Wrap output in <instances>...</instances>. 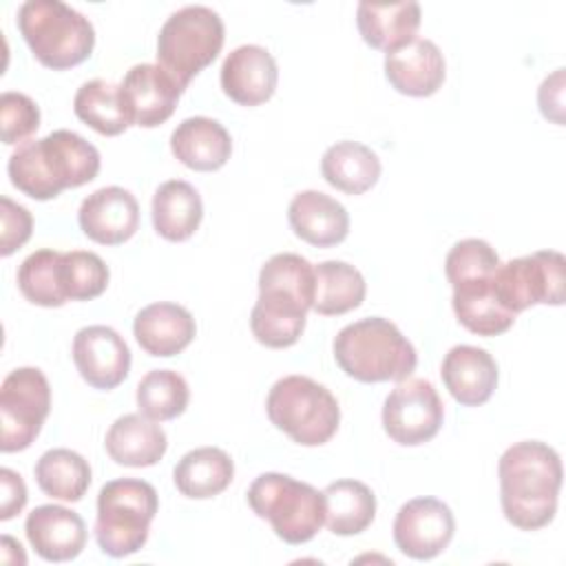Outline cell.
Returning a JSON list of instances; mask_svg holds the SVG:
<instances>
[{
	"label": "cell",
	"instance_id": "cell-7",
	"mask_svg": "<svg viewBox=\"0 0 566 566\" xmlns=\"http://www.w3.org/2000/svg\"><path fill=\"white\" fill-rule=\"evenodd\" d=\"M265 411L276 429L303 447L329 442L340 422V407L332 391L298 374L283 376L272 385Z\"/></svg>",
	"mask_w": 566,
	"mask_h": 566
},
{
	"label": "cell",
	"instance_id": "cell-41",
	"mask_svg": "<svg viewBox=\"0 0 566 566\" xmlns=\"http://www.w3.org/2000/svg\"><path fill=\"white\" fill-rule=\"evenodd\" d=\"M0 482H2L0 520H11L27 504V497H29L27 495V486H24V480L20 478V473H15V471H11L7 467L0 471Z\"/></svg>",
	"mask_w": 566,
	"mask_h": 566
},
{
	"label": "cell",
	"instance_id": "cell-16",
	"mask_svg": "<svg viewBox=\"0 0 566 566\" xmlns=\"http://www.w3.org/2000/svg\"><path fill=\"white\" fill-rule=\"evenodd\" d=\"M77 221L91 241L102 245H119L139 228V203L130 190L104 186L82 201Z\"/></svg>",
	"mask_w": 566,
	"mask_h": 566
},
{
	"label": "cell",
	"instance_id": "cell-34",
	"mask_svg": "<svg viewBox=\"0 0 566 566\" xmlns=\"http://www.w3.org/2000/svg\"><path fill=\"white\" fill-rule=\"evenodd\" d=\"M22 296L40 307H62L69 298L62 285V252L42 248L31 252L18 268Z\"/></svg>",
	"mask_w": 566,
	"mask_h": 566
},
{
	"label": "cell",
	"instance_id": "cell-22",
	"mask_svg": "<svg viewBox=\"0 0 566 566\" xmlns=\"http://www.w3.org/2000/svg\"><path fill=\"white\" fill-rule=\"evenodd\" d=\"M133 334L146 354L168 358L184 352L192 343L197 325L184 305L159 301L137 312Z\"/></svg>",
	"mask_w": 566,
	"mask_h": 566
},
{
	"label": "cell",
	"instance_id": "cell-29",
	"mask_svg": "<svg viewBox=\"0 0 566 566\" xmlns=\"http://www.w3.org/2000/svg\"><path fill=\"white\" fill-rule=\"evenodd\" d=\"M451 305L460 325L478 336L504 334L515 323V314L506 312L493 292V276L453 285Z\"/></svg>",
	"mask_w": 566,
	"mask_h": 566
},
{
	"label": "cell",
	"instance_id": "cell-11",
	"mask_svg": "<svg viewBox=\"0 0 566 566\" xmlns=\"http://www.w3.org/2000/svg\"><path fill=\"white\" fill-rule=\"evenodd\" d=\"M51 411V387L38 367L13 369L0 387V449L24 451L33 444Z\"/></svg>",
	"mask_w": 566,
	"mask_h": 566
},
{
	"label": "cell",
	"instance_id": "cell-12",
	"mask_svg": "<svg viewBox=\"0 0 566 566\" xmlns=\"http://www.w3.org/2000/svg\"><path fill=\"white\" fill-rule=\"evenodd\" d=\"M442 420V400L436 387L424 378L398 380L382 405L385 433L402 447L429 442L440 431Z\"/></svg>",
	"mask_w": 566,
	"mask_h": 566
},
{
	"label": "cell",
	"instance_id": "cell-17",
	"mask_svg": "<svg viewBox=\"0 0 566 566\" xmlns=\"http://www.w3.org/2000/svg\"><path fill=\"white\" fill-rule=\"evenodd\" d=\"M221 88L241 106L268 102L279 82V66L272 53L259 44H241L230 51L221 64Z\"/></svg>",
	"mask_w": 566,
	"mask_h": 566
},
{
	"label": "cell",
	"instance_id": "cell-30",
	"mask_svg": "<svg viewBox=\"0 0 566 566\" xmlns=\"http://www.w3.org/2000/svg\"><path fill=\"white\" fill-rule=\"evenodd\" d=\"M325 526L334 535H358L376 517V495L360 480H336L325 486Z\"/></svg>",
	"mask_w": 566,
	"mask_h": 566
},
{
	"label": "cell",
	"instance_id": "cell-8",
	"mask_svg": "<svg viewBox=\"0 0 566 566\" xmlns=\"http://www.w3.org/2000/svg\"><path fill=\"white\" fill-rule=\"evenodd\" d=\"M250 509L272 524L283 542H310L325 524L323 491L285 473H261L248 489Z\"/></svg>",
	"mask_w": 566,
	"mask_h": 566
},
{
	"label": "cell",
	"instance_id": "cell-15",
	"mask_svg": "<svg viewBox=\"0 0 566 566\" xmlns=\"http://www.w3.org/2000/svg\"><path fill=\"white\" fill-rule=\"evenodd\" d=\"M73 363L93 389H115L130 371V349L108 325H88L73 338Z\"/></svg>",
	"mask_w": 566,
	"mask_h": 566
},
{
	"label": "cell",
	"instance_id": "cell-3",
	"mask_svg": "<svg viewBox=\"0 0 566 566\" xmlns=\"http://www.w3.org/2000/svg\"><path fill=\"white\" fill-rule=\"evenodd\" d=\"M99 150L82 135L60 128L42 139L20 144L7 164L11 184L38 201L55 199L66 188H80L99 172Z\"/></svg>",
	"mask_w": 566,
	"mask_h": 566
},
{
	"label": "cell",
	"instance_id": "cell-25",
	"mask_svg": "<svg viewBox=\"0 0 566 566\" xmlns=\"http://www.w3.org/2000/svg\"><path fill=\"white\" fill-rule=\"evenodd\" d=\"M104 447L113 462L139 469L153 467L164 458L168 438L164 429L144 413H124L106 431Z\"/></svg>",
	"mask_w": 566,
	"mask_h": 566
},
{
	"label": "cell",
	"instance_id": "cell-35",
	"mask_svg": "<svg viewBox=\"0 0 566 566\" xmlns=\"http://www.w3.org/2000/svg\"><path fill=\"white\" fill-rule=\"evenodd\" d=\"M188 382L172 369H153L137 385L139 413L155 422H166L181 416L188 407Z\"/></svg>",
	"mask_w": 566,
	"mask_h": 566
},
{
	"label": "cell",
	"instance_id": "cell-14",
	"mask_svg": "<svg viewBox=\"0 0 566 566\" xmlns=\"http://www.w3.org/2000/svg\"><path fill=\"white\" fill-rule=\"evenodd\" d=\"M184 88L159 64L142 62L126 71L119 82V99L130 126H161L177 108Z\"/></svg>",
	"mask_w": 566,
	"mask_h": 566
},
{
	"label": "cell",
	"instance_id": "cell-38",
	"mask_svg": "<svg viewBox=\"0 0 566 566\" xmlns=\"http://www.w3.org/2000/svg\"><path fill=\"white\" fill-rule=\"evenodd\" d=\"M0 124H2V142L7 146L24 144L40 128V108L38 104L15 91H4L0 97Z\"/></svg>",
	"mask_w": 566,
	"mask_h": 566
},
{
	"label": "cell",
	"instance_id": "cell-10",
	"mask_svg": "<svg viewBox=\"0 0 566 566\" xmlns=\"http://www.w3.org/2000/svg\"><path fill=\"white\" fill-rule=\"evenodd\" d=\"M566 290V259L557 250H539L500 263L493 274V292L500 305L520 314L531 305H562Z\"/></svg>",
	"mask_w": 566,
	"mask_h": 566
},
{
	"label": "cell",
	"instance_id": "cell-5",
	"mask_svg": "<svg viewBox=\"0 0 566 566\" xmlns=\"http://www.w3.org/2000/svg\"><path fill=\"white\" fill-rule=\"evenodd\" d=\"M18 29L35 60L53 71L82 64L95 46L91 20L60 0H27L18 9Z\"/></svg>",
	"mask_w": 566,
	"mask_h": 566
},
{
	"label": "cell",
	"instance_id": "cell-28",
	"mask_svg": "<svg viewBox=\"0 0 566 566\" xmlns=\"http://www.w3.org/2000/svg\"><path fill=\"white\" fill-rule=\"evenodd\" d=\"M378 155L360 142H336L332 144L321 159L323 179L345 195H363L376 186L380 177Z\"/></svg>",
	"mask_w": 566,
	"mask_h": 566
},
{
	"label": "cell",
	"instance_id": "cell-33",
	"mask_svg": "<svg viewBox=\"0 0 566 566\" xmlns=\"http://www.w3.org/2000/svg\"><path fill=\"white\" fill-rule=\"evenodd\" d=\"M73 111L77 119L106 137L122 135L130 126L119 99V86L99 77L88 80L77 88Z\"/></svg>",
	"mask_w": 566,
	"mask_h": 566
},
{
	"label": "cell",
	"instance_id": "cell-26",
	"mask_svg": "<svg viewBox=\"0 0 566 566\" xmlns=\"http://www.w3.org/2000/svg\"><path fill=\"white\" fill-rule=\"evenodd\" d=\"M153 226L166 241H186L203 219V203L197 188L184 179L164 181L153 195Z\"/></svg>",
	"mask_w": 566,
	"mask_h": 566
},
{
	"label": "cell",
	"instance_id": "cell-21",
	"mask_svg": "<svg viewBox=\"0 0 566 566\" xmlns=\"http://www.w3.org/2000/svg\"><path fill=\"white\" fill-rule=\"evenodd\" d=\"M290 228L298 239L316 248H332L347 239L349 214L340 201L321 192L303 190L287 206Z\"/></svg>",
	"mask_w": 566,
	"mask_h": 566
},
{
	"label": "cell",
	"instance_id": "cell-18",
	"mask_svg": "<svg viewBox=\"0 0 566 566\" xmlns=\"http://www.w3.org/2000/svg\"><path fill=\"white\" fill-rule=\"evenodd\" d=\"M24 533L35 553L46 562H71L86 546L84 520L60 504L35 506L27 515Z\"/></svg>",
	"mask_w": 566,
	"mask_h": 566
},
{
	"label": "cell",
	"instance_id": "cell-40",
	"mask_svg": "<svg viewBox=\"0 0 566 566\" xmlns=\"http://www.w3.org/2000/svg\"><path fill=\"white\" fill-rule=\"evenodd\" d=\"M539 111L546 119L555 124H564V69H557L553 75H548L537 93Z\"/></svg>",
	"mask_w": 566,
	"mask_h": 566
},
{
	"label": "cell",
	"instance_id": "cell-20",
	"mask_svg": "<svg viewBox=\"0 0 566 566\" xmlns=\"http://www.w3.org/2000/svg\"><path fill=\"white\" fill-rule=\"evenodd\" d=\"M440 376L453 400L464 407H480L497 387V363L482 347L455 345L444 354Z\"/></svg>",
	"mask_w": 566,
	"mask_h": 566
},
{
	"label": "cell",
	"instance_id": "cell-23",
	"mask_svg": "<svg viewBox=\"0 0 566 566\" xmlns=\"http://www.w3.org/2000/svg\"><path fill=\"white\" fill-rule=\"evenodd\" d=\"M172 155L190 170L212 172L232 155L230 133L212 117H188L170 135Z\"/></svg>",
	"mask_w": 566,
	"mask_h": 566
},
{
	"label": "cell",
	"instance_id": "cell-36",
	"mask_svg": "<svg viewBox=\"0 0 566 566\" xmlns=\"http://www.w3.org/2000/svg\"><path fill=\"white\" fill-rule=\"evenodd\" d=\"M108 265L88 250L62 252V285L69 301H91L108 287Z\"/></svg>",
	"mask_w": 566,
	"mask_h": 566
},
{
	"label": "cell",
	"instance_id": "cell-19",
	"mask_svg": "<svg viewBox=\"0 0 566 566\" xmlns=\"http://www.w3.org/2000/svg\"><path fill=\"white\" fill-rule=\"evenodd\" d=\"M444 75V57L438 44L427 38H413L385 55V77L402 95L429 97L442 86Z\"/></svg>",
	"mask_w": 566,
	"mask_h": 566
},
{
	"label": "cell",
	"instance_id": "cell-37",
	"mask_svg": "<svg viewBox=\"0 0 566 566\" xmlns=\"http://www.w3.org/2000/svg\"><path fill=\"white\" fill-rule=\"evenodd\" d=\"M497 265L500 256L491 243L484 239H462L449 250L444 259V274L453 287L464 281L493 276Z\"/></svg>",
	"mask_w": 566,
	"mask_h": 566
},
{
	"label": "cell",
	"instance_id": "cell-27",
	"mask_svg": "<svg viewBox=\"0 0 566 566\" xmlns=\"http://www.w3.org/2000/svg\"><path fill=\"white\" fill-rule=\"evenodd\" d=\"M232 478L234 462L219 447L192 449L172 469L177 491L190 500H208L223 493Z\"/></svg>",
	"mask_w": 566,
	"mask_h": 566
},
{
	"label": "cell",
	"instance_id": "cell-9",
	"mask_svg": "<svg viewBox=\"0 0 566 566\" xmlns=\"http://www.w3.org/2000/svg\"><path fill=\"white\" fill-rule=\"evenodd\" d=\"M226 40L223 20L203 4H188L161 24L157 35V64L168 71L181 88L214 62Z\"/></svg>",
	"mask_w": 566,
	"mask_h": 566
},
{
	"label": "cell",
	"instance_id": "cell-4",
	"mask_svg": "<svg viewBox=\"0 0 566 566\" xmlns=\"http://www.w3.org/2000/svg\"><path fill=\"white\" fill-rule=\"evenodd\" d=\"M334 358L358 382L405 380L418 365L413 345L382 316L345 325L334 338Z\"/></svg>",
	"mask_w": 566,
	"mask_h": 566
},
{
	"label": "cell",
	"instance_id": "cell-31",
	"mask_svg": "<svg viewBox=\"0 0 566 566\" xmlns=\"http://www.w3.org/2000/svg\"><path fill=\"white\" fill-rule=\"evenodd\" d=\"M367 283L363 274L345 261H323L314 265V303L321 316L347 314L365 301Z\"/></svg>",
	"mask_w": 566,
	"mask_h": 566
},
{
	"label": "cell",
	"instance_id": "cell-1",
	"mask_svg": "<svg viewBox=\"0 0 566 566\" xmlns=\"http://www.w3.org/2000/svg\"><path fill=\"white\" fill-rule=\"evenodd\" d=\"M500 504L520 531H537L553 522L562 489L559 453L539 440L511 444L500 462Z\"/></svg>",
	"mask_w": 566,
	"mask_h": 566
},
{
	"label": "cell",
	"instance_id": "cell-32",
	"mask_svg": "<svg viewBox=\"0 0 566 566\" xmlns=\"http://www.w3.org/2000/svg\"><path fill=\"white\" fill-rule=\"evenodd\" d=\"M35 482L49 497L62 502H77L91 486L88 462L71 449H49L35 462Z\"/></svg>",
	"mask_w": 566,
	"mask_h": 566
},
{
	"label": "cell",
	"instance_id": "cell-39",
	"mask_svg": "<svg viewBox=\"0 0 566 566\" xmlns=\"http://www.w3.org/2000/svg\"><path fill=\"white\" fill-rule=\"evenodd\" d=\"M0 217H2V237H0V254L11 256L18 248H22L33 230L31 212L11 201L9 197H0Z\"/></svg>",
	"mask_w": 566,
	"mask_h": 566
},
{
	"label": "cell",
	"instance_id": "cell-13",
	"mask_svg": "<svg viewBox=\"0 0 566 566\" xmlns=\"http://www.w3.org/2000/svg\"><path fill=\"white\" fill-rule=\"evenodd\" d=\"M455 533L451 509L438 497H413L405 502L394 520V542L411 559L438 557Z\"/></svg>",
	"mask_w": 566,
	"mask_h": 566
},
{
	"label": "cell",
	"instance_id": "cell-2",
	"mask_svg": "<svg viewBox=\"0 0 566 566\" xmlns=\"http://www.w3.org/2000/svg\"><path fill=\"white\" fill-rule=\"evenodd\" d=\"M314 303V265L294 252L270 256L259 272V298L250 314L252 336L272 349L292 347Z\"/></svg>",
	"mask_w": 566,
	"mask_h": 566
},
{
	"label": "cell",
	"instance_id": "cell-6",
	"mask_svg": "<svg viewBox=\"0 0 566 566\" xmlns=\"http://www.w3.org/2000/svg\"><path fill=\"white\" fill-rule=\"evenodd\" d=\"M159 509L153 484L137 478L111 480L97 495L95 539L102 553L128 557L137 553L150 533V522Z\"/></svg>",
	"mask_w": 566,
	"mask_h": 566
},
{
	"label": "cell",
	"instance_id": "cell-24",
	"mask_svg": "<svg viewBox=\"0 0 566 566\" xmlns=\"http://www.w3.org/2000/svg\"><path fill=\"white\" fill-rule=\"evenodd\" d=\"M422 11L420 4L413 0L407 2H391V4H376V2H360L356 9V24L360 38L378 51L391 53L413 38H418Z\"/></svg>",
	"mask_w": 566,
	"mask_h": 566
}]
</instances>
